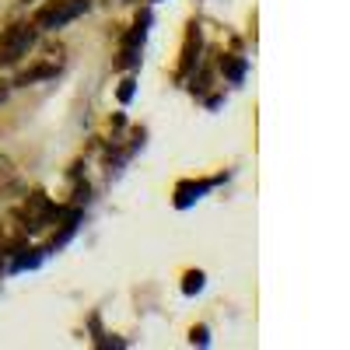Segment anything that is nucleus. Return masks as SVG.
Returning <instances> with one entry per match:
<instances>
[{
	"instance_id": "f257e3e1",
	"label": "nucleus",
	"mask_w": 350,
	"mask_h": 350,
	"mask_svg": "<svg viewBox=\"0 0 350 350\" xmlns=\"http://www.w3.org/2000/svg\"><path fill=\"white\" fill-rule=\"evenodd\" d=\"M32 42H36V25H11V28H4L0 32V67H11V64H18L21 56L32 49Z\"/></svg>"
},
{
	"instance_id": "f03ea898",
	"label": "nucleus",
	"mask_w": 350,
	"mask_h": 350,
	"mask_svg": "<svg viewBox=\"0 0 350 350\" xmlns=\"http://www.w3.org/2000/svg\"><path fill=\"white\" fill-rule=\"evenodd\" d=\"M88 8H92V0H53L49 8H42L36 14V25L46 28V32H56V28H64L74 18H81Z\"/></svg>"
},
{
	"instance_id": "7ed1b4c3",
	"label": "nucleus",
	"mask_w": 350,
	"mask_h": 350,
	"mask_svg": "<svg viewBox=\"0 0 350 350\" xmlns=\"http://www.w3.org/2000/svg\"><path fill=\"white\" fill-rule=\"evenodd\" d=\"M53 217H56V211H53V203H49L42 193H32V196H28L25 211H21V221H25V228H28V231L46 228Z\"/></svg>"
},
{
	"instance_id": "20e7f679",
	"label": "nucleus",
	"mask_w": 350,
	"mask_h": 350,
	"mask_svg": "<svg viewBox=\"0 0 350 350\" xmlns=\"http://www.w3.org/2000/svg\"><path fill=\"white\" fill-rule=\"evenodd\" d=\"M148 21V18H144ZM144 21H137L130 28V36L123 39V53H120V67H133L137 64V53H140V39H144Z\"/></svg>"
},
{
	"instance_id": "39448f33",
	"label": "nucleus",
	"mask_w": 350,
	"mask_h": 350,
	"mask_svg": "<svg viewBox=\"0 0 350 350\" xmlns=\"http://www.w3.org/2000/svg\"><path fill=\"white\" fill-rule=\"evenodd\" d=\"M186 280H189V284H186V295H193V291H200V287H203V273H189Z\"/></svg>"
},
{
	"instance_id": "423d86ee",
	"label": "nucleus",
	"mask_w": 350,
	"mask_h": 350,
	"mask_svg": "<svg viewBox=\"0 0 350 350\" xmlns=\"http://www.w3.org/2000/svg\"><path fill=\"white\" fill-rule=\"evenodd\" d=\"M130 95H133V81H123V88H120V98H123V102H130Z\"/></svg>"
},
{
	"instance_id": "0eeeda50",
	"label": "nucleus",
	"mask_w": 350,
	"mask_h": 350,
	"mask_svg": "<svg viewBox=\"0 0 350 350\" xmlns=\"http://www.w3.org/2000/svg\"><path fill=\"white\" fill-rule=\"evenodd\" d=\"M25 4H28V0H25Z\"/></svg>"
}]
</instances>
